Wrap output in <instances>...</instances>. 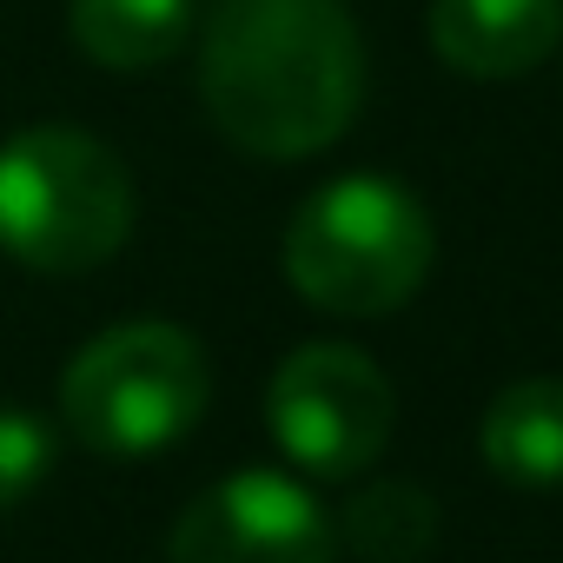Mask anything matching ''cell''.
Here are the masks:
<instances>
[{
    "instance_id": "10",
    "label": "cell",
    "mask_w": 563,
    "mask_h": 563,
    "mask_svg": "<svg viewBox=\"0 0 563 563\" xmlns=\"http://www.w3.org/2000/svg\"><path fill=\"white\" fill-rule=\"evenodd\" d=\"M431 537H438V504L418 484H405V477L365 484L345 504V543L365 563H411V556L431 550Z\"/></svg>"
},
{
    "instance_id": "6",
    "label": "cell",
    "mask_w": 563,
    "mask_h": 563,
    "mask_svg": "<svg viewBox=\"0 0 563 563\" xmlns=\"http://www.w3.org/2000/svg\"><path fill=\"white\" fill-rule=\"evenodd\" d=\"M166 563H339V537L299 477L232 471L179 510Z\"/></svg>"
},
{
    "instance_id": "4",
    "label": "cell",
    "mask_w": 563,
    "mask_h": 563,
    "mask_svg": "<svg viewBox=\"0 0 563 563\" xmlns=\"http://www.w3.org/2000/svg\"><path fill=\"white\" fill-rule=\"evenodd\" d=\"M212 398V365L192 332L166 319H126L87 339L60 372V418L100 457L173 451Z\"/></svg>"
},
{
    "instance_id": "11",
    "label": "cell",
    "mask_w": 563,
    "mask_h": 563,
    "mask_svg": "<svg viewBox=\"0 0 563 563\" xmlns=\"http://www.w3.org/2000/svg\"><path fill=\"white\" fill-rule=\"evenodd\" d=\"M54 471V431L34 411H0V510L34 497Z\"/></svg>"
},
{
    "instance_id": "3",
    "label": "cell",
    "mask_w": 563,
    "mask_h": 563,
    "mask_svg": "<svg viewBox=\"0 0 563 563\" xmlns=\"http://www.w3.org/2000/svg\"><path fill=\"white\" fill-rule=\"evenodd\" d=\"M133 232L120 153L80 126H27L0 146V252L67 278L107 265Z\"/></svg>"
},
{
    "instance_id": "9",
    "label": "cell",
    "mask_w": 563,
    "mask_h": 563,
    "mask_svg": "<svg viewBox=\"0 0 563 563\" xmlns=\"http://www.w3.org/2000/svg\"><path fill=\"white\" fill-rule=\"evenodd\" d=\"M74 47L107 74H153L192 34V0H74Z\"/></svg>"
},
{
    "instance_id": "8",
    "label": "cell",
    "mask_w": 563,
    "mask_h": 563,
    "mask_svg": "<svg viewBox=\"0 0 563 563\" xmlns=\"http://www.w3.org/2000/svg\"><path fill=\"white\" fill-rule=\"evenodd\" d=\"M484 464L510 490H556L563 484V378H517L484 411Z\"/></svg>"
},
{
    "instance_id": "2",
    "label": "cell",
    "mask_w": 563,
    "mask_h": 563,
    "mask_svg": "<svg viewBox=\"0 0 563 563\" xmlns=\"http://www.w3.org/2000/svg\"><path fill=\"white\" fill-rule=\"evenodd\" d=\"M438 258L431 212L411 186L385 173H345L319 186L286 225V278L292 292L339 319L398 312Z\"/></svg>"
},
{
    "instance_id": "5",
    "label": "cell",
    "mask_w": 563,
    "mask_h": 563,
    "mask_svg": "<svg viewBox=\"0 0 563 563\" xmlns=\"http://www.w3.org/2000/svg\"><path fill=\"white\" fill-rule=\"evenodd\" d=\"M391 418V378L358 345H299L265 385V424L278 451L312 477H358L385 451Z\"/></svg>"
},
{
    "instance_id": "7",
    "label": "cell",
    "mask_w": 563,
    "mask_h": 563,
    "mask_svg": "<svg viewBox=\"0 0 563 563\" xmlns=\"http://www.w3.org/2000/svg\"><path fill=\"white\" fill-rule=\"evenodd\" d=\"M563 41V0H431V47L464 80H517Z\"/></svg>"
},
{
    "instance_id": "1",
    "label": "cell",
    "mask_w": 563,
    "mask_h": 563,
    "mask_svg": "<svg viewBox=\"0 0 563 563\" xmlns=\"http://www.w3.org/2000/svg\"><path fill=\"white\" fill-rule=\"evenodd\" d=\"M199 100L239 153H325L358 120L365 41L339 0H219L199 47Z\"/></svg>"
}]
</instances>
